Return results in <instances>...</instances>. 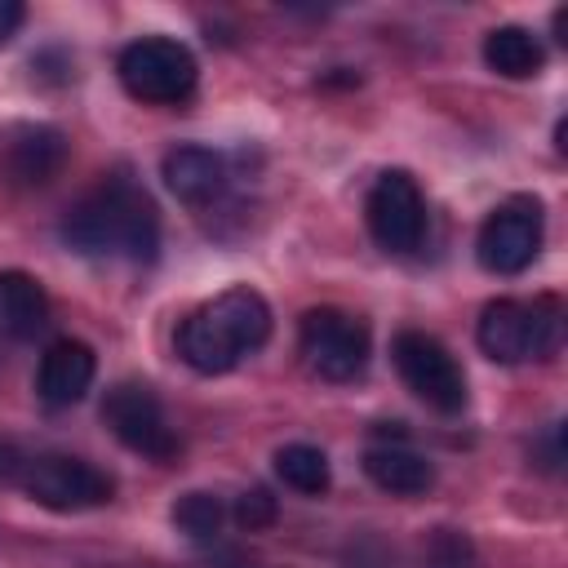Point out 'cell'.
Here are the masks:
<instances>
[{
    "mask_svg": "<svg viewBox=\"0 0 568 568\" xmlns=\"http://www.w3.org/2000/svg\"><path fill=\"white\" fill-rule=\"evenodd\" d=\"M62 240L84 257L151 262L160 248V217L142 186H133L129 178H111L67 209Z\"/></svg>",
    "mask_w": 568,
    "mask_h": 568,
    "instance_id": "obj_1",
    "label": "cell"
},
{
    "mask_svg": "<svg viewBox=\"0 0 568 568\" xmlns=\"http://www.w3.org/2000/svg\"><path fill=\"white\" fill-rule=\"evenodd\" d=\"M271 337V306L257 288L235 284L226 293H217L213 302H204L200 311H191L178 328V355L186 368L213 377V373H231L244 355H253L262 342Z\"/></svg>",
    "mask_w": 568,
    "mask_h": 568,
    "instance_id": "obj_2",
    "label": "cell"
},
{
    "mask_svg": "<svg viewBox=\"0 0 568 568\" xmlns=\"http://www.w3.org/2000/svg\"><path fill=\"white\" fill-rule=\"evenodd\" d=\"M120 84L138 98V102H155V106H178L195 93V58L186 44L169 40V36H146V40H133L120 62Z\"/></svg>",
    "mask_w": 568,
    "mask_h": 568,
    "instance_id": "obj_3",
    "label": "cell"
},
{
    "mask_svg": "<svg viewBox=\"0 0 568 568\" xmlns=\"http://www.w3.org/2000/svg\"><path fill=\"white\" fill-rule=\"evenodd\" d=\"M306 364L324 382H355L368 364V324L359 315H346L337 306H315L302 315L297 328Z\"/></svg>",
    "mask_w": 568,
    "mask_h": 568,
    "instance_id": "obj_4",
    "label": "cell"
},
{
    "mask_svg": "<svg viewBox=\"0 0 568 568\" xmlns=\"http://www.w3.org/2000/svg\"><path fill=\"white\" fill-rule=\"evenodd\" d=\"M390 355H395V368L404 377V386L439 408V413H462L466 408V377L457 368V359L448 355L444 342H435L430 333H417V328H404L395 342H390Z\"/></svg>",
    "mask_w": 568,
    "mask_h": 568,
    "instance_id": "obj_5",
    "label": "cell"
},
{
    "mask_svg": "<svg viewBox=\"0 0 568 568\" xmlns=\"http://www.w3.org/2000/svg\"><path fill=\"white\" fill-rule=\"evenodd\" d=\"M18 479L27 497L44 510H93V506H106L115 493V479L106 470L80 457H62V453L31 457Z\"/></svg>",
    "mask_w": 568,
    "mask_h": 568,
    "instance_id": "obj_6",
    "label": "cell"
},
{
    "mask_svg": "<svg viewBox=\"0 0 568 568\" xmlns=\"http://www.w3.org/2000/svg\"><path fill=\"white\" fill-rule=\"evenodd\" d=\"M541 248V200L537 195H510L501 200L475 240L479 266L493 275H519Z\"/></svg>",
    "mask_w": 568,
    "mask_h": 568,
    "instance_id": "obj_7",
    "label": "cell"
},
{
    "mask_svg": "<svg viewBox=\"0 0 568 568\" xmlns=\"http://www.w3.org/2000/svg\"><path fill=\"white\" fill-rule=\"evenodd\" d=\"M102 422L129 453H142L151 462L178 457V435L164 422V408L146 382H115L102 399Z\"/></svg>",
    "mask_w": 568,
    "mask_h": 568,
    "instance_id": "obj_8",
    "label": "cell"
},
{
    "mask_svg": "<svg viewBox=\"0 0 568 568\" xmlns=\"http://www.w3.org/2000/svg\"><path fill=\"white\" fill-rule=\"evenodd\" d=\"M364 217L373 240L386 253H413L426 235V200L417 191V182L404 169H386L364 200Z\"/></svg>",
    "mask_w": 568,
    "mask_h": 568,
    "instance_id": "obj_9",
    "label": "cell"
},
{
    "mask_svg": "<svg viewBox=\"0 0 568 568\" xmlns=\"http://www.w3.org/2000/svg\"><path fill=\"white\" fill-rule=\"evenodd\" d=\"M93 373H98V359L84 342L75 337H58L44 355H40V373H36V395L49 404V408H71L84 399V390L93 386Z\"/></svg>",
    "mask_w": 568,
    "mask_h": 568,
    "instance_id": "obj_10",
    "label": "cell"
},
{
    "mask_svg": "<svg viewBox=\"0 0 568 568\" xmlns=\"http://www.w3.org/2000/svg\"><path fill=\"white\" fill-rule=\"evenodd\" d=\"M71 146L53 124H22L4 142V173L22 186H44L62 173Z\"/></svg>",
    "mask_w": 568,
    "mask_h": 568,
    "instance_id": "obj_11",
    "label": "cell"
},
{
    "mask_svg": "<svg viewBox=\"0 0 568 568\" xmlns=\"http://www.w3.org/2000/svg\"><path fill=\"white\" fill-rule=\"evenodd\" d=\"M475 342L488 359L497 364H519L532 355V320H528V306L515 302V297H497L479 311V324H475Z\"/></svg>",
    "mask_w": 568,
    "mask_h": 568,
    "instance_id": "obj_12",
    "label": "cell"
},
{
    "mask_svg": "<svg viewBox=\"0 0 568 568\" xmlns=\"http://www.w3.org/2000/svg\"><path fill=\"white\" fill-rule=\"evenodd\" d=\"M364 475L382 493H395V497H422L435 484V466L422 453H413L404 439H377V444H368Z\"/></svg>",
    "mask_w": 568,
    "mask_h": 568,
    "instance_id": "obj_13",
    "label": "cell"
},
{
    "mask_svg": "<svg viewBox=\"0 0 568 568\" xmlns=\"http://www.w3.org/2000/svg\"><path fill=\"white\" fill-rule=\"evenodd\" d=\"M49 324V293L27 271H0V337L31 342Z\"/></svg>",
    "mask_w": 568,
    "mask_h": 568,
    "instance_id": "obj_14",
    "label": "cell"
},
{
    "mask_svg": "<svg viewBox=\"0 0 568 568\" xmlns=\"http://www.w3.org/2000/svg\"><path fill=\"white\" fill-rule=\"evenodd\" d=\"M160 173H164V186H169L182 204H204V200H213V195L222 191V182H226V164H222V155L209 151V146H173V151L164 155Z\"/></svg>",
    "mask_w": 568,
    "mask_h": 568,
    "instance_id": "obj_15",
    "label": "cell"
},
{
    "mask_svg": "<svg viewBox=\"0 0 568 568\" xmlns=\"http://www.w3.org/2000/svg\"><path fill=\"white\" fill-rule=\"evenodd\" d=\"M484 62H488L497 75H506V80H528V75L541 71L546 49H541V40H537L532 31H524V27H493V31L484 36Z\"/></svg>",
    "mask_w": 568,
    "mask_h": 568,
    "instance_id": "obj_16",
    "label": "cell"
},
{
    "mask_svg": "<svg viewBox=\"0 0 568 568\" xmlns=\"http://www.w3.org/2000/svg\"><path fill=\"white\" fill-rule=\"evenodd\" d=\"M275 470H280V479L288 484V488H297V493H306V497H320V493H328V457L315 448V444H284L280 453H275Z\"/></svg>",
    "mask_w": 568,
    "mask_h": 568,
    "instance_id": "obj_17",
    "label": "cell"
},
{
    "mask_svg": "<svg viewBox=\"0 0 568 568\" xmlns=\"http://www.w3.org/2000/svg\"><path fill=\"white\" fill-rule=\"evenodd\" d=\"M222 501L213 493H182L173 501V528L186 532L191 541H213L222 532Z\"/></svg>",
    "mask_w": 568,
    "mask_h": 568,
    "instance_id": "obj_18",
    "label": "cell"
},
{
    "mask_svg": "<svg viewBox=\"0 0 568 568\" xmlns=\"http://www.w3.org/2000/svg\"><path fill=\"white\" fill-rule=\"evenodd\" d=\"M528 320H532V359H550L559 351V337H564V306H559V297H537L528 306Z\"/></svg>",
    "mask_w": 568,
    "mask_h": 568,
    "instance_id": "obj_19",
    "label": "cell"
},
{
    "mask_svg": "<svg viewBox=\"0 0 568 568\" xmlns=\"http://www.w3.org/2000/svg\"><path fill=\"white\" fill-rule=\"evenodd\" d=\"M426 564L430 568H470V541L453 528H435L426 537Z\"/></svg>",
    "mask_w": 568,
    "mask_h": 568,
    "instance_id": "obj_20",
    "label": "cell"
},
{
    "mask_svg": "<svg viewBox=\"0 0 568 568\" xmlns=\"http://www.w3.org/2000/svg\"><path fill=\"white\" fill-rule=\"evenodd\" d=\"M275 515H280V506H275V497H271L266 488H248V493H240V501H235V524H240L244 532L271 528Z\"/></svg>",
    "mask_w": 568,
    "mask_h": 568,
    "instance_id": "obj_21",
    "label": "cell"
},
{
    "mask_svg": "<svg viewBox=\"0 0 568 568\" xmlns=\"http://www.w3.org/2000/svg\"><path fill=\"white\" fill-rule=\"evenodd\" d=\"M22 18H27V9L18 0H0V44L22 27Z\"/></svg>",
    "mask_w": 568,
    "mask_h": 568,
    "instance_id": "obj_22",
    "label": "cell"
},
{
    "mask_svg": "<svg viewBox=\"0 0 568 568\" xmlns=\"http://www.w3.org/2000/svg\"><path fill=\"white\" fill-rule=\"evenodd\" d=\"M22 466H27V462L18 457V448H13V444H0V475L13 479V475H22Z\"/></svg>",
    "mask_w": 568,
    "mask_h": 568,
    "instance_id": "obj_23",
    "label": "cell"
}]
</instances>
